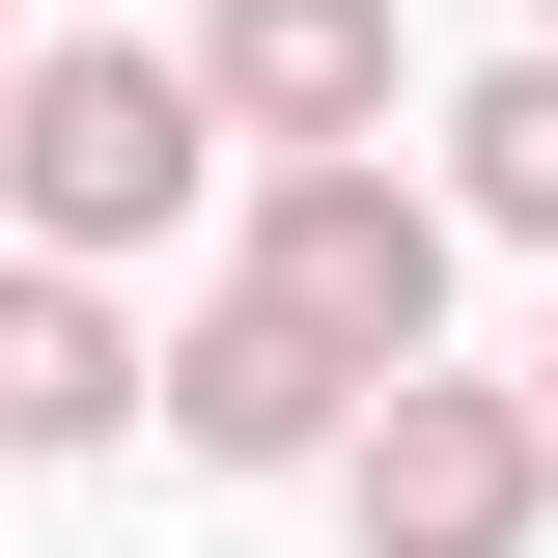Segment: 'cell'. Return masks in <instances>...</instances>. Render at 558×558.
<instances>
[{"label":"cell","mask_w":558,"mask_h":558,"mask_svg":"<svg viewBox=\"0 0 558 558\" xmlns=\"http://www.w3.org/2000/svg\"><path fill=\"white\" fill-rule=\"evenodd\" d=\"M531 57H558V0H531Z\"/></svg>","instance_id":"cell-10"},{"label":"cell","mask_w":558,"mask_h":558,"mask_svg":"<svg viewBox=\"0 0 558 558\" xmlns=\"http://www.w3.org/2000/svg\"><path fill=\"white\" fill-rule=\"evenodd\" d=\"M196 196H223V112H196V57H168V28H28L0 223H28L57 279H112V252H168Z\"/></svg>","instance_id":"cell-1"},{"label":"cell","mask_w":558,"mask_h":558,"mask_svg":"<svg viewBox=\"0 0 558 558\" xmlns=\"http://www.w3.org/2000/svg\"><path fill=\"white\" fill-rule=\"evenodd\" d=\"M0 112H28V0H0Z\"/></svg>","instance_id":"cell-8"},{"label":"cell","mask_w":558,"mask_h":558,"mask_svg":"<svg viewBox=\"0 0 558 558\" xmlns=\"http://www.w3.org/2000/svg\"><path fill=\"white\" fill-rule=\"evenodd\" d=\"M531 418H558V307H531Z\"/></svg>","instance_id":"cell-9"},{"label":"cell","mask_w":558,"mask_h":558,"mask_svg":"<svg viewBox=\"0 0 558 558\" xmlns=\"http://www.w3.org/2000/svg\"><path fill=\"white\" fill-rule=\"evenodd\" d=\"M447 223L558 252V57H475V84H447Z\"/></svg>","instance_id":"cell-7"},{"label":"cell","mask_w":558,"mask_h":558,"mask_svg":"<svg viewBox=\"0 0 558 558\" xmlns=\"http://www.w3.org/2000/svg\"><path fill=\"white\" fill-rule=\"evenodd\" d=\"M336 531L363 558H531L558 531V418L502 391V363H391L363 447H336Z\"/></svg>","instance_id":"cell-3"},{"label":"cell","mask_w":558,"mask_h":558,"mask_svg":"<svg viewBox=\"0 0 558 558\" xmlns=\"http://www.w3.org/2000/svg\"><path fill=\"white\" fill-rule=\"evenodd\" d=\"M168 447H196V475H336L363 447V363L307 336V307H252V279H196V336H168Z\"/></svg>","instance_id":"cell-5"},{"label":"cell","mask_w":558,"mask_h":558,"mask_svg":"<svg viewBox=\"0 0 558 558\" xmlns=\"http://www.w3.org/2000/svg\"><path fill=\"white\" fill-rule=\"evenodd\" d=\"M223 168H391V0H196L168 28Z\"/></svg>","instance_id":"cell-4"},{"label":"cell","mask_w":558,"mask_h":558,"mask_svg":"<svg viewBox=\"0 0 558 558\" xmlns=\"http://www.w3.org/2000/svg\"><path fill=\"white\" fill-rule=\"evenodd\" d=\"M223 279H252V307H307V336L391 391V363H447V168H252Z\"/></svg>","instance_id":"cell-2"},{"label":"cell","mask_w":558,"mask_h":558,"mask_svg":"<svg viewBox=\"0 0 558 558\" xmlns=\"http://www.w3.org/2000/svg\"><path fill=\"white\" fill-rule=\"evenodd\" d=\"M140 391H168V336H140L112 279H57V252H0V447H112Z\"/></svg>","instance_id":"cell-6"}]
</instances>
